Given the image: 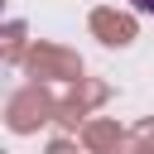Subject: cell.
Wrapping results in <instances>:
<instances>
[{
    "label": "cell",
    "mask_w": 154,
    "mask_h": 154,
    "mask_svg": "<svg viewBox=\"0 0 154 154\" xmlns=\"http://www.w3.org/2000/svg\"><path fill=\"white\" fill-rule=\"evenodd\" d=\"M130 5H135L140 14H154V0H130Z\"/></svg>",
    "instance_id": "obj_1"
}]
</instances>
